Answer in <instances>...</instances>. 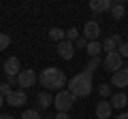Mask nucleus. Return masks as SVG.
Returning a JSON list of instances; mask_svg holds the SVG:
<instances>
[{"label":"nucleus","mask_w":128,"mask_h":119,"mask_svg":"<svg viewBox=\"0 0 128 119\" xmlns=\"http://www.w3.org/2000/svg\"><path fill=\"white\" fill-rule=\"evenodd\" d=\"M66 85H68V92L75 98H86V96L92 94V85L94 83H92V74L83 70V72H77L73 79H68Z\"/></svg>","instance_id":"obj_2"},{"label":"nucleus","mask_w":128,"mask_h":119,"mask_svg":"<svg viewBox=\"0 0 128 119\" xmlns=\"http://www.w3.org/2000/svg\"><path fill=\"white\" fill-rule=\"evenodd\" d=\"M45 119H54V117H45Z\"/></svg>","instance_id":"obj_32"},{"label":"nucleus","mask_w":128,"mask_h":119,"mask_svg":"<svg viewBox=\"0 0 128 119\" xmlns=\"http://www.w3.org/2000/svg\"><path fill=\"white\" fill-rule=\"evenodd\" d=\"M83 36H86L88 43L92 41H98V36H100V26H98V21H88L86 26H83Z\"/></svg>","instance_id":"obj_6"},{"label":"nucleus","mask_w":128,"mask_h":119,"mask_svg":"<svg viewBox=\"0 0 128 119\" xmlns=\"http://www.w3.org/2000/svg\"><path fill=\"white\" fill-rule=\"evenodd\" d=\"M111 109H124L128 104V96L124 92H118V94H111V100H109Z\"/></svg>","instance_id":"obj_12"},{"label":"nucleus","mask_w":128,"mask_h":119,"mask_svg":"<svg viewBox=\"0 0 128 119\" xmlns=\"http://www.w3.org/2000/svg\"><path fill=\"white\" fill-rule=\"evenodd\" d=\"M54 119H73V117H70L68 113H58V115H56Z\"/></svg>","instance_id":"obj_27"},{"label":"nucleus","mask_w":128,"mask_h":119,"mask_svg":"<svg viewBox=\"0 0 128 119\" xmlns=\"http://www.w3.org/2000/svg\"><path fill=\"white\" fill-rule=\"evenodd\" d=\"M109 13H111V17H113V19H122L124 15H126V6H124L122 2H115V4H111Z\"/></svg>","instance_id":"obj_17"},{"label":"nucleus","mask_w":128,"mask_h":119,"mask_svg":"<svg viewBox=\"0 0 128 119\" xmlns=\"http://www.w3.org/2000/svg\"><path fill=\"white\" fill-rule=\"evenodd\" d=\"M122 64H124V58L118 53V51H111V53H107V58H105V68L109 70L111 74L118 72L120 68H124Z\"/></svg>","instance_id":"obj_5"},{"label":"nucleus","mask_w":128,"mask_h":119,"mask_svg":"<svg viewBox=\"0 0 128 119\" xmlns=\"http://www.w3.org/2000/svg\"><path fill=\"white\" fill-rule=\"evenodd\" d=\"M118 53L122 55V58H128V41H122L118 45Z\"/></svg>","instance_id":"obj_24"},{"label":"nucleus","mask_w":128,"mask_h":119,"mask_svg":"<svg viewBox=\"0 0 128 119\" xmlns=\"http://www.w3.org/2000/svg\"><path fill=\"white\" fill-rule=\"evenodd\" d=\"M4 104V96H2V94H0V106Z\"/></svg>","instance_id":"obj_31"},{"label":"nucleus","mask_w":128,"mask_h":119,"mask_svg":"<svg viewBox=\"0 0 128 119\" xmlns=\"http://www.w3.org/2000/svg\"><path fill=\"white\" fill-rule=\"evenodd\" d=\"M36 104H38V109H49V106L54 104V96H51L49 92H41L36 96Z\"/></svg>","instance_id":"obj_15"},{"label":"nucleus","mask_w":128,"mask_h":119,"mask_svg":"<svg viewBox=\"0 0 128 119\" xmlns=\"http://www.w3.org/2000/svg\"><path fill=\"white\" fill-rule=\"evenodd\" d=\"M11 92H13V87H11L6 81H4V83H0V94H2V96H9Z\"/></svg>","instance_id":"obj_26"},{"label":"nucleus","mask_w":128,"mask_h":119,"mask_svg":"<svg viewBox=\"0 0 128 119\" xmlns=\"http://www.w3.org/2000/svg\"><path fill=\"white\" fill-rule=\"evenodd\" d=\"M98 66H100V58H90V62H88V66H86V72L92 74Z\"/></svg>","instance_id":"obj_19"},{"label":"nucleus","mask_w":128,"mask_h":119,"mask_svg":"<svg viewBox=\"0 0 128 119\" xmlns=\"http://www.w3.org/2000/svg\"><path fill=\"white\" fill-rule=\"evenodd\" d=\"M26 100L28 98H26V92L24 89H13L9 96H4V104H9V106H22Z\"/></svg>","instance_id":"obj_7"},{"label":"nucleus","mask_w":128,"mask_h":119,"mask_svg":"<svg viewBox=\"0 0 128 119\" xmlns=\"http://www.w3.org/2000/svg\"><path fill=\"white\" fill-rule=\"evenodd\" d=\"M2 70H4L6 77H17V74L22 72V64H19L17 58H9L4 62V68H2Z\"/></svg>","instance_id":"obj_8"},{"label":"nucleus","mask_w":128,"mask_h":119,"mask_svg":"<svg viewBox=\"0 0 128 119\" xmlns=\"http://www.w3.org/2000/svg\"><path fill=\"white\" fill-rule=\"evenodd\" d=\"M111 85H115V87H128V66H126V68H120L118 72H113V77H111Z\"/></svg>","instance_id":"obj_10"},{"label":"nucleus","mask_w":128,"mask_h":119,"mask_svg":"<svg viewBox=\"0 0 128 119\" xmlns=\"http://www.w3.org/2000/svg\"><path fill=\"white\" fill-rule=\"evenodd\" d=\"M111 113H113V109H111L109 100H100L98 104H96V117L98 119H109Z\"/></svg>","instance_id":"obj_11"},{"label":"nucleus","mask_w":128,"mask_h":119,"mask_svg":"<svg viewBox=\"0 0 128 119\" xmlns=\"http://www.w3.org/2000/svg\"><path fill=\"white\" fill-rule=\"evenodd\" d=\"M0 119H15V117H11V115H0Z\"/></svg>","instance_id":"obj_30"},{"label":"nucleus","mask_w":128,"mask_h":119,"mask_svg":"<svg viewBox=\"0 0 128 119\" xmlns=\"http://www.w3.org/2000/svg\"><path fill=\"white\" fill-rule=\"evenodd\" d=\"M58 55L62 60H73V55H75V45L70 41H62V43H58Z\"/></svg>","instance_id":"obj_9"},{"label":"nucleus","mask_w":128,"mask_h":119,"mask_svg":"<svg viewBox=\"0 0 128 119\" xmlns=\"http://www.w3.org/2000/svg\"><path fill=\"white\" fill-rule=\"evenodd\" d=\"M111 0H92L90 2V9L94 11V13H107V11L111 9Z\"/></svg>","instance_id":"obj_13"},{"label":"nucleus","mask_w":128,"mask_h":119,"mask_svg":"<svg viewBox=\"0 0 128 119\" xmlns=\"http://www.w3.org/2000/svg\"><path fill=\"white\" fill-rule=\"evenodd\" d=\"M47 36H49L51 41H56V43H62V41H66V32H64L62 28H51L49 32H47Z\"/></svg>","instance_id":"obj_18"},{"label":"nucleus","mask_w":128,"mask_h":119,"mask_svg":"<svg viewBox=\"0 0 128 119\" xmlns=\"http://www.w3.org/2000/svg\"><path fill=\"white\" fill-rule=\"evenodd\" d=\"M19 119H43V117L38 115V111L28 109V111H24V113H22V117H19Z\"/></svg>","instance_id":"obj_20"},{"label":"nucleus","mask_w":128,"mask_h":119,"mask_svg":"<svg viewBox=\"0 0 128 119\" xmlns=\"http://www.w3.org/2000/svg\"><path fill=\"white\" fill-rule=\"evenodd\" d=\"M122 43V38H120V34H115V36H109V38H105V41L100 43L102 45V51H107V53H111V51H115V47Z\"/></svg>","instance_id":"obj_14"},{"label":"nucleus","mask_w":128,"mask_h":119,"mask_svg":"<svg viewBox=\"0 0 128 119\" xmlns=\"http://www.w3.org/2000/svg\"><path fill=\"white\" fill-rule=\"evenodd\" d=\"M9 45H11V36L4 34V32H0V51H4Z\"/></svg>","instance_id":"obj_21"},{"label":"nucleus","mask_w":128,"mask_h":119,"mask_svg":"<svg viewBox=\"0 0 128 119\" xmlns=\"http://www.w3.org/2000/svg\"><path fill=\"white\" fill-rule=\"evenodd\" d=\"M86 51H88V55H90V58H100L102 45H100V43H98V41H92V43H88Z\"/></svg>","instance_id":"obj_16"},{"label":"nucleus","mask_w":128,"mask_h":119,"mask_svg":"<svg viewBox=\"0 0 128 119\" xmlns=\"http://www.w3.org/2000/svg\"><path fill=\"white\" fill-rule=\"evenodd\" d=\"M36 81H38V74L34 72L32 68H24L22 72L17 74V85L22 87V89H28V87H32Z\"/></svg>","instance_id":"obj_4"},{"label":"nucleus","mask_w":128,"mask_h":119,"mask_svg":"<svg viewBox=\"0 0 128 119\" xmlns=\"http://www.w3.org/2000/svg\"><path fill=\"white\" fill-rule=\"evenodd\" d=\"M115 119H128V113H122V115H118Z\"/></svg>","instance_id":"obj_29"},{"label":"nucleus","mask_w":128,"mask_h":119,"mask_svg":"<svg viewBox=\"0 0 128 119\" xmlns=\"http://www.w3.org/2000/svg\"><path fill=\"white\" fill-rule=\"evenodd\" d=\"M79 36H81V34H79V30H77V28H70V30H66V41L75 43Z\"/></svg>","instance_id":"obj_22"},{"label":"nucleus","mask_w":128,"mask_h":119,"mask_svg":"<svg viewBox=\"0 0 128 119\" xmlns=\"http://www.w3.org/2000/svg\"><path fill=\"white\" fill-rule=\"evenodd\" d=\"M6 83H9L11 87H13V85H17V77H6Z\"/></svg>","instance_id":"obj_28"},{"label":"nucleus","mask_w":128,"mask_h":119,"mask_svg":"<svg viewBox=\"0 0 128 119\" xmlns=\"http://www.w3.org/2000/svg\"><path fill=\"white\" fill-rule=\"evenodd\" d=\"M38 83L45 87V92H49V89H58V92H60L68 81H66V74H64L60 68L49 66V68H43L41 70V74H38Z\"/></svg>","instance_id":"obj_1"},{"label":"nucleus","mask_w":128,"mask_h":119,"mask_svg":"<svg viewBox=\"0 0 128 119\" xmlns=\"http://www.w3.org/2000/svg\"><path fill=\"white\" fill-rule=\"evenodd\" d=\"M75 100H77V98H75L68 89H60L54 96V106L58 109V113H68L70 106L75 104Z\"/></svg>","instance_id":"obj_3"},{"label":"nucleus","mask_w":128,"mask_h":119,"mask_svg":"<svg viewBox=\"0 0 128 119\" xmlns=\"http://www.w3.org/2000/svg\"><path fill=\"white\" fill-rule=\"evenodd\" d=\"M98 94H100L102 98H109L111 96V85H109V83H102V85L98 87Z\"/></svg>","instance_id":"obj_23"},{"label":"nucleus","mask_w":128,"mask_h":119,"mask_svg":"<svg viewBox=\"0 0 128 119\" xmlns=\"http://www.w3.org/2000/svg\"><path fill=\"white\" fill-rule=\"evenodd\" d=\"M73 45H75V49H86V47H88V41H86V36H79Z\"/></svg>","instance_id":"obj_25"}]
</instances>
